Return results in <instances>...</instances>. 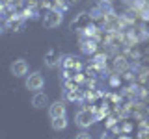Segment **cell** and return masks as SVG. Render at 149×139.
<instances>
[{
	"mask_svg": "<svg viewBox=\"0 0 149 139\" xmlns=\"http://www.w3.org/2000/svg\"><path fill=\"white\" fill-rule=\"evenodd\" d=\"M97 120V117H95V113L93 111H90V109H80L77 113V117H74V122L78 124L80 128H90L93 122Z\"/></svg>",
	"mask_w": 149,
	"mask_h": 139,
	"instance_id": "cell-1",
	"label": "cell"
},
{
	"mask_svg": "<svg viewBox=\"0 0 149 139\" xmlns=\"http://www.w3.org/2000/svg\"><path fill=\"white\" fill-rule=\"evenodd\" d=\"M24 85H26L28 91H39V89H43V85H45L43 74H41V72H32V74H28Z\"/></svg>",
	"mask_w": 149,
	"mask_h": 139,
	"instance_id": "cell-2",
	"label": "cell"
},
{
	"mask_svg": "<svg viewBox=\"0 0 149 139\" xmlns=\"http://www.w3.org/2000/svg\"><path fill=\"white\" fill-rule=\"evenodd\" d=\"M62 21H63L62 11L50 9V11L45 15V19H43V24H45L47 28H56V26H60V24H62Z\"/></svg>",
	"mask_w": 149,
	"mask_h": 139,
	"instance_id": "cell-3",
	"label": "cell"
},
{
	"mask_svg": "<svg viewBox=\"0 0 149 139\" xmlns=\"http://www.w3.org/2000/svg\"><path fill=\"white\" fill-rule=\"evenodd\" d=\"M9 69H11V74H13V76H17V78L28 76V63L24 61V59H15Z\"/></svg>",
	"mask_w": 149,
	"mask_h": 139,
	"instance_id": "cell-4",
	"label": "cell"
},
{
	"mask_svg": "<svg viewBox=\"0 0 149 139\" xmlns=\"http://www.w3.org/2000/svg\"><path fill=\"white\" fill-rule=\"evenodd\" d=\"M65 113H67V108H65L63 102H54V104H50L49 108V115L50 119H58V117H65Z\"/></svg>",
	"mask_w": 149,
	"mask_h": 139,
	"instance_id": "cell-5",
	"label": "cell"
},
{
	"mask_svg": "<svg viewBox=\"0 0 149 139\" xmlns=\"http://www.w3.org/2000/svg\"><path fill=\"white\" fill-rule=\"evenodd\" d=\"M32 104H34V108L41 109V108H45V106L49 104V98H47V95H45V93H39V91H36L34 98H32Z\"/></svg>",
	"mask_w": 149,
	"mask_h": 139,
	"instance_id": "cell-6",
	"label": "cell"
},
{
	"mask_svg": "<svg viewBox=\"0 0 149 139\" xmlns=\"http://www.w3.org/2000/svg\"><path fill=\"white\" fill-rule=\"evenodd\" d=\"M65 128H67V119H65V117L52 119V130L60 132V130H65Z\"/></svg>",
	"mask_w": 149,
	"mask_h": 139,
	"instance_id": "cell-7",
	"label": "cell"
},
{
	"mask_svg": "<svg viewBox=\"0 0 149 139\" xmlns=\"http://www.w3.org/2000/svg\"><path fill=\"white\" fill-rule=\"evenodd\" d=\"M95 50H97L95 41H84V43H82V52L84 54H93Z\"/></svg>",
	"mask_w": 149,
	"mask_h": 139,
	"instance_id": "cell-8",
	"label": "cell"
},
{
	"mask_svg": "<svg viewBox=\"0 0 149 139\" xmlns=\"http://www.w3.org/2000/svg\"><path fill=\"white\" fill-rule=\"evenodd\" d=\"M47 65H49V67H54V65H56V61H54V52H49V54H47Z\"/></svg>",
	"mask_w": 149,
	"mask_h": 139,
	"instance_id": "cell-9",
	"label": "cell"
},
{
	"mask_svg": "<svg viewBox=\"0 0 149 139\" xmlns=\"http://www.w3.org/2000/svg\"><path fill=\"white\" fill-rule=\"evenodd\" d=\"M84 34H86V35H93V34H95V26H93V24L86 26V28H84Z\"/></svg>",
	"mask_w": 149,
	"mask_h": 139,
	"instance_id": "cell-10",
	"label": "cell"
},
{
	"mask_svg": "<svg viewBox=\"0 0 149 139\" xmlns=\"http://www.w3.org/2000/svg\"><path fill=\"white\" fill-rule=\"evenodd\" d=\"M99 8L102 9V11H104V9H106V11H112V6L106 2V0H101V6H99Z\"/></svg>",
	"mask_w": 149,
	"mask_h": 139,
	"instance_id": "cell-11",
	"label": "cell"
},
{
	"mask_svg": "<svg viewBox=\"0 0 149 139\" xmlns=\"http://www.w3.org/2000/svg\"><path fill=\"white\" fill-rule=\"evenodd\" d=\"M143 6H146V2H143V0H134V8H136V9H142Z\"/></svg>",
	"mask_w": 149,
	"mask_h": 139,
	"instance_id": "cell-12",
	"label": "cell"
},
{
	"mask_svg": "<svg viewBox=\"0 0 149 139\" xmlns=\"http://www.w3.org/2000/svg\"><path fill=\"white\" fill-rule=\"evenodd\" d=\"M74 139H91V137H90V133H84V132H82V133H78Z\"/></svg>",
	"mask_w": 149,
	"mask_h": 139,
	"instance_id": "cell-13",
	"label": "cell"
},
{
	"mask_svg": "<svg viewBox=\"0 0 149 139\" xmlns=\"http://www.w3.org/2000/svg\"><path fill=\"white\" fill-rule=\"evenodd\" d=\"M97 63H99V65L104 63V56H97Z\"/></svg>",
	"mask_w": 149,
	"mask_h": 139,
	"instance_id": "cell-14",
	"label": "cell"
},
{
	"mask_svg": "<svg viewBox=\"0 0 149 139\" xmlns=\"http://www.w3.org/2000/svg\"><path fill=\"white\" fill-rule=\"evenodd\" d=\"M147 4H149V2H147Z\"/></svg>",
	"mask_w": 149,
	"mask_h": 139,
	"instance_id": "cell-15",
	"label": "cell"
}]
</instances>
